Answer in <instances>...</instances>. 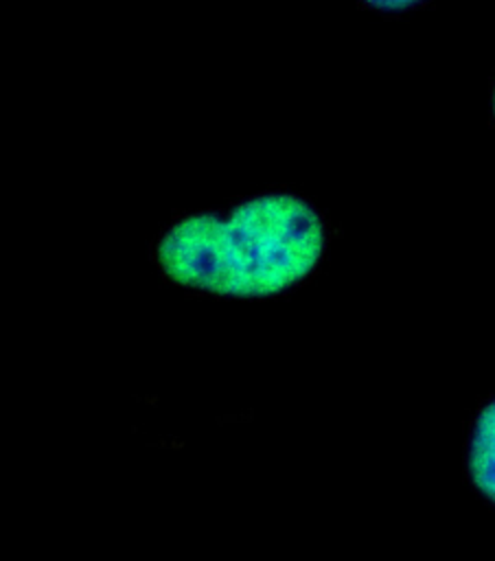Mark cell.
<instances>
[{
    "label": "cell",
    "instance_id": "obj_2",
    "mask_svg": "<svg viewBox=\"0 0 495 561\" xmlns=\"http://www.w3.org/2000/svg\"><path fill=\"white\" fill-rule=\"evenodd\" d=\"M469 467L477 489L495 502V401L482 410L475 423Z\"/></svg>",
    "mask_w": 495,
    "mask_h": 561
},
{
    "label": "cell",
    "instance_id": "obj_1",
    "mask_svg": "<svg viewBox=\"0 0 495 561\" xmlns=\"http://www.w3.org/2000/svg\"><path fill=\"white\" fill-rule=\"evenodd\" d=\"M324 245L320 217L293 195H263L228 219L175 224L158 259L175 283L221 296H272L304 278Z\"/></svg>",
    "mask_w": 495,
    "mask_h": 561
},
{
    "label": "cell",
    "instance_id": "obj_3",
    "mask_svg": "<svg viewBox=\"0 0 495 561\" xmlns=\"http://www.w3.org/2000/svg\"><path fill=\"white\" fill-rule=\"evenodd\" d=\"M368 2L375 7H381V9H403L416 0H368Z\"/></svg>",
    "mask_w": 495,
    "mask_h": 561
}]
</instances>
